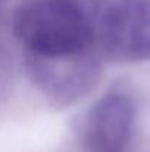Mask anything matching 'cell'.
I'll list each match as a JSON object with an SVG mask.
<instances>
[{
	"instance_id": "3957f363",
	"label": "cell",
	"mask_w": 150,
	"mask_h": 152,
	"mask_svg": "<svg viewBox=\"0 0 150 152\" xmlns=\"http://www.w3.org/2000/svg\"><path fill=\"white\" fill-rule=\"evenodd\" d=\"M33 83L50 101L69 105L88 95L100 78V62L94 50L62 58L25 55Z\"/></svg>"
},
{
	"instance_id": "277c9868",
	"label": "cell",
	"mask_w": 150,
	"mask_h": 152,
	"mask_svg": "<svg viewBox=\"0 0 150 152\" xmlns=\"http://www.w3.org/2000/svg\"><path fill=\"white\" fill-rule=\"evenodd\" d=\"M137 103L124 90L104 93L84 118L86 152H131L137 132Z\"/></svg>"
},
{
	"instance_id": "7a4b0ae2",
	"label": "cell",
	"mask_w": 150,
	"mask_h": 152,
	"mask_svg": "<svg viewBox=\"0 0 150 152\" xmlns=\"http://www.w3.org/2000/svg\"><path fill=\"white\" fill-rule=\"evenodd\" d=\"M103 52L118 61H150V0H104L94 22Z\"/></svg>"
},
{
	"instance_id": "6da1fadb",
	"label": "cell",
	"mask_w": 150,
	"mask_h": 152,
	"mask_svg": "<svg viewBox=\"0 0 150 152\" xmlns=\"http://www.w3.org/2000/svg\"><path fill=\"white\" fill-rule=\"evenodd\" d=\"M13 31L25 55L62 58L93 50L94 24L75 0H34L13 19Z\"/></svg>"
}]
</instances>
